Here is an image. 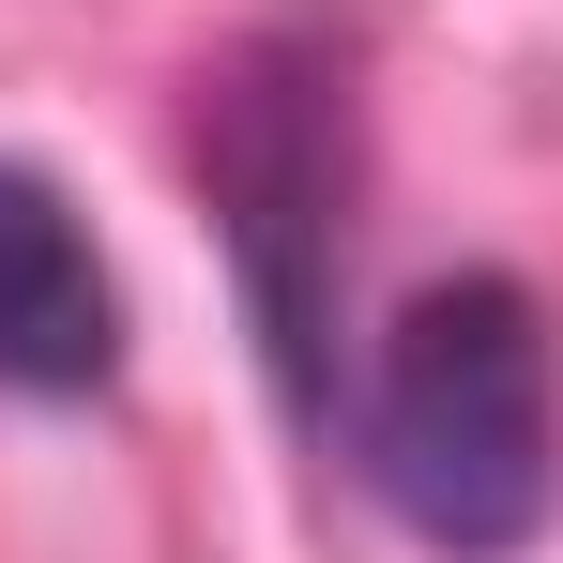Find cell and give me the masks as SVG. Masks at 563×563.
<instances>
[{
  "mask_svg": "<svg viewBox=\"0 0 563 563\" xmlns=\"http://www.w3.org/2000/svg\"><path fill=\"white\" fill-rule=\"evenodd\" d=\"M351 457L396 503V533L442 563H518L563 518V380L549 320L518 275H442L380 320L366 396H351Z\"/></svg>",
  "mask_w": 563,
  "mask_h": 563,
  "instance_id": "6da1fadb",
  "label": "cell"
},
{
  "mask_svg": "<svg viewBox=\"0 0 563 563\" xmlns=\"http://www.w3.org/2000/svg\"><path fill=\"white\" fill-rule=\"evenodd\" d=\"M198 184L244 260L289 396L335 427V198H351V62L320 31H260L198 77Z\"/></svg>",
  "mask_w": 563,
  "mask_h": 563,
  "instance_id": "7a4b0ae2",
  "label": "cell"
},
{
  "mask_svg": "<svg viewBox=\"0 0 563 563\" xmlns=\"http://www.w3.org/2000/svg\"><path fill=\"white\" fill-rule=\"evenodd\" d=\"M122 366V289H107L77 198L0 153V396H107Z\"/></svg>",
  "mask_w": 563,
  "mask_h": 563,
  "instance_id": "3957f363",
  "label": "cell"
}]
</instances>
